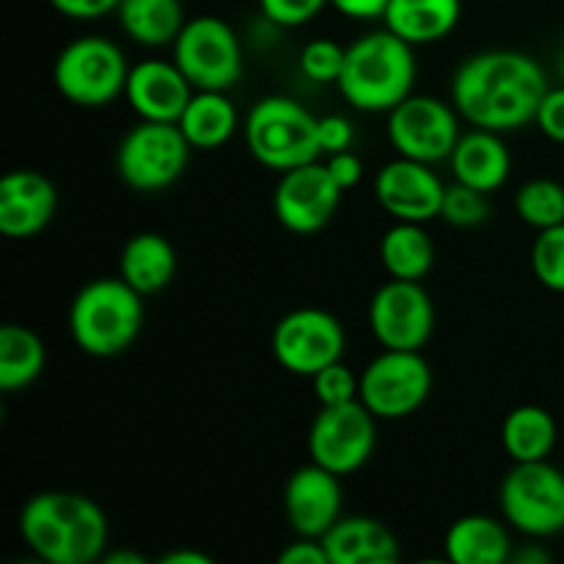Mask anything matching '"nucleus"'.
Wrapping results in <instances>:
<instances>
[{
	"label": "nucleus",
	"instance_id": "nucleus-1",
	"mask_svg": "<svg viewBox=\"0 0 564 564\" xmlns=\"http://www.w3.org/2000/svg\"><path fill=\"white\" fill-rule=\"evenodd\" d=\"M549 88L538 58L518 50H485L457 66L452 105L471 127L512 132L534 121Z\"/></svg>",
	"mask_w": 564,
	"mask_h": 564
},
{
	"label": "nucleus",
	"instance_id": "nucleus-2",
	"mask_svg": "<svg viewBox=\"0 0 564 564\" xmlns=\"http://www.w3.org/2000/svg\"><path fill=\"white\" fill-rule=\"evenodd\" d=\"M20 534L47 564H91L108 554L110 527L102 507L69 490H44L20 510Z\"/></svg>",
	"mask_w": 564,
	"mask_h": 564
},
{
	"label": "nucleus",
	"instance_id": "nucleus-3",
	"mask_svg": "<svg viewBox=\"0 0 564 564\" xmlns=\"http://www.w3.org/2000/svg\"><path fill=\"white\" fill-rule=\"evenodd\" d=\"M416 58L413 44L389 28L369 31L347 47L339 75V91L364 113H389L413 94Z\"/></svg>",
	"mask_w": 564,
	"mask_h": 564
},
{
	"label": "nucleus",
	"instance_id": "nucleus-4",
	"mask_svg": "<svg viewBox=\"0 0 564 564\" xmlns=\"http://www.w3.org/2000/svg\"><path fill=\"white\" fill-rule=\"evenodd\" d=\"M143 325V295L121 275L94 279L69 306L72 341L86 356L110 358L135 345Z\"/></svg>",
	"mask_w": 564,
	"mask_h": 564
},
{
	"label": "nucleus",
	"instance_id": "nucleus-5",
	"mask_svg": "<svg viewBox=\"0 0 564 564\" xmlns=\"http://www.w3.org/2000/svg\"><path fill=\"white\" fill-rule=\"evenodd\" d=\"M246 143L253 158L279 174L314 163L323 154L319 119L292 97H262L246 119Z\"/></svg>",
	"mask_w": 564,
	"mask_h": 564
},
{
	"label": "nucleus",
	"instance_id": "nucleus-6",
	"mask_svg": "<svg viewBox=\"0 0 564 564\" xmlns=\"http://www.w3.org/2000/svg\"><path fill=\"white\" fill-rule=\"evenodd\" d=\"M127 66L119 44L105 36H80L66 44L53 66V83L64 99L80 108H105L124 94Z\"/></svg>",
	"mask_w": 564,
	"mask_h": 564
},
{
	"label": "nucleus",
	"instance_id": "nucleus-7",
	"mask_svg": "<svg viewBox=\"0 0 564 564\" xmlns=\"http://www.w3.org/2000/svg\"><path fill=\"white\" fill-rule=\"evenodd\" d=\"M501 516L534 540L564 532V474L549 460L516 463L499 488Z\"/></svg>",
	"mask_w": 564,
	"mask_h": 564
},
{
	"label": "nucleus",
	"instance_id": "nucleus-8",
	"mask_svg": "<svg viewBox=\"0 0 564 564\" xmlns=\"http://www.w3.org/2000/svg\"><path fill=\"white\" fill-rule=\"evenodd\" d=\"M191 143L176 121H147L132 127L116 149L121 182L138 193H158L174 185L191 158Z\"/></svg>",
	"mask_w": 564,
	"mask_h": 564
},
{
	"label": "nucleus",
	"instance_id": "nucleus-9",
	"mask_svg": "<svg viewBox=\"0 0 564 564\" xmlns=\"http://www.w3.org/2000/svg\"><path fill=\"white\" fill-rule=\"evenodd\" d=\"M433 372L422 350H383L358 375V400L378 419H408L427 402Z\"/></svg>",
	"mask_w": 564,
	"mask_h": 564
},
{
	"label": "nucleus",
	"instance_id": "nucleus-10",
	"mask_svg": "<svg viewBox=\"0 0 564 564\" xmlns=\"http://www.w3.org/2000/svg\"><path fill=\"white\" fill-rule=\"evenodd\" d=\"M174 64L196 91H229L242 77V47L229 22L220 17L187 20L176 36Z\"/></svg>",
	"mask_w": 564,
	"mask_h": 564
},
{
	"label": "nucleus",
	"instance_id": "nucleus-11",
	"mask_svg": "<svg viewBox=\"0 0 564 564\" xmlns=\"http://www.w3.org/2000/svg\"><path fill=\"white\" fill-rule=\"evenodd\" d=\"M378 446V416L361 400L319 408L308 427V455L328 471L345 474L367 466Z\"/></svg>",
	"mask_w": 564,
	"mask_h": 564
},
{
	"label": "nucleus",
	"instance_id": "nucleus-12",
	"mask_svg": "<svg viewBox=\"0 0 564 564\" xmlns=\"http://www.w3.org/2000/svg\"><path fill=\"white\" fill-rule=\"evenodd\" d=\"M389 143L397 154L422 163L449 160L460 141V113L455 105L430 94H411L394 110H389Z\"/></svg>",
	"mask_w": 564,
	"mask_h": 564
},
{
	"label": "nucleus",
	"instance_id": "nucleus-13",
	"mask_svg": "<svg viewBox=\"0 0 564 564\" xmlns=\"http://www.w3.org/2000/svg\"><path fill=\"white\" fill-rule=\"evenodd\" d=\"M345 328L325 308H295L273 328V356L281 369L314 378L319 369L341 361Z\"/></svg>",
	"mask_w": 564,
	"mask_h": 564
},
{
	"label": "nucleus",
	"instance_id": "nucleus-14",
	"mask_svg": "<svg viewBox=\"0 0 564 564\" xmlns=\"http://www.w3.org/2000/svg\"><path fill=\"white\" fill-rule=\"evenodd\" d=\"M369 328L383 350H422L435 330V306L422 281H386L369 301Z\"/></svg>",
	"mask_w": 564,
	"mask_h": 564
},
{
	"label": "nucleus",
	"instance_id": "nucleus-15",
	"mask_svg": "<svg viewBox=\"0 0 564 564\" xmlns=\"http://www.w3.org/2000/svg\"><path fill=\"white\" fill-rule=\"evenodd\" d=\"M339 182L325 163H306L281 174L273 193V213L292 235H317L330 224L341 202Z\"/></svg>",
	"mask_w": 564,
	"mask_h": 564
},
{
	"label": "nucleus",
	"instance_id": "nucleus-16",
	"mask_svg": "<svg viewBox=\"0 0 564 564\" xmlns=\"http://www.w3.org/2000/svg\"><path fill=\"white\" fill-rule=\"evenodd\" d=\"M446 185L430 169V163L411 158H397L378 171L375 198L394 220L408 224H427L441 218Z\"/></svg>",
	"mask_w": 564,
	"mask_h": 564
},
{
	"label": "nucleus",
	"instance_id": "nucleus-17",
	"mask_svg": "<svg viewBox=\"0 0 564 564\" xmlns=\"http://www.w3.org/2000/svg\"><path fill=\"white\" fill-rule=\"evenodd\" d=\"M284 512L297 538H317L341 518L339 474L319 463H306L284 485Z\"/></svg>",
	"mask_w": 564,
	"mask_h": 564
},
{
	"label": "nucleus",
	"instance_id": "nucleus-18",
	"mask_svg": "<svg viewBox=\"0 0 564 564\" xmlns=\"http://www.w3.org/2000/svg\"><path fill=\"white\" fill-rule=\"evenodd\" d=\"M58 207L53 182L31 169H17L0 180V231L9 240H28L47 229Z\"/></svg>",
	"mask_w": 564,
	"mask_h": 564
},
{
	"label": "nucleus",
	"instance_id": "nucleus-19",
	"mask_svg": "<svg viewBox=\"0 0 564 564\" xmlns=\"http://www.w3.org/2000/svg\"><path fill=\"white\" fill-rule=\"evenodd\" d=\"M196 94L193 83L174 61H141L130 69L124 97L130 108L147 121H180Z\"/></svg>",
	"mask_w": 564,
	"mask_h": 564
},
{
	"label": "nucleus",
	"instance_id": "nucleus-20",
	"mask_svg": "<svg viewBox=\"0 0 564 564\" xmlns=\"http://www.w3.org/2000/svg\"><path fill=\"white\" fill-rule=\"evenodd\" d=\"M330 564H394L400 560V540L386 523L367 516H341L323 534Z\"/></svg>",
	"mask_w": 564,
	"mask_h": 564
},
{
	"label": "nucleus",
	"instance_id": "nucleus-21",
	"mask_svg": "<svg viewBox=\"0 0 564 564\" xmlns=\"http://www.w3.org/2000/svg\"><path fill=\"white\" fill-rule=\"evenodd\" d=\"M449 163L457 182L477 187L488 196L510 180L512 171L510 149L501 141V132L479 130V127H474L471 132H463Z\"/></svg>",
	"mask_w": 564,
	"mask_h": 564
},
{
	"label": "nucleus",
	"instance_id": "nucleus-22",
	"mask_svg": "<svg viewBox=\"0 0 564 564\" xmlns=\"http://www.w3.org/2000/svg\"><path fill=\"white\" fill-rule=\"evenodd\" d=\"M463 17V0H389L383 22L413 47L449 36Z\"/></svg>",
	"mask_w": 564,
	"mask_h": 564
},
{
	"label": "nucleus",
	"instance_id": "nucleus-23",
	"mask_svg": "<svg viewBox=\"0 0 564 564\" xmlns=\"http://www.w3.org/2000/svg\"><path fill=\"white\" fill-rule=\"evenodd\" d=\"M119 275L143 297L158 295L176 275L174 246L158 231H141L130 237L121 248Z\"/></svg>",
	"mask_w": 564,
	"mask_h": 564
},
{
	"label": "nucleus",
	"instance_id": "nucleus-24",
	"mask_svg": "<svg viewBox=\"0 0 564 564\" xmlns=\"http://www.w3.org/2000/svg\"><path fill=\"white\" fill-rule=\"evenodd\" d=\"M446 560L455 564H505L512 560L510 529L490 516H463L446 532Z\"/></svg>",
	"mask_w": 564,
	"mask_h": 564
},
{
	"label": "nucleus",
	"instance_id": "nucleus-25",
	"mask_svg": "<svg viewBox=\"0 0 564 564\" xmlns=\"http://www.w3.org/2000/svg\"><path fill=\"white\" fill-rule=\"evenodd\" d=\"M116 17L121 31L143 47L174 44L187 22L182 0H119Z\"/></svg>",
	"mask_w": 564,
	"mask_h": 564
},
{
	"label": "nucleus",
	"instance_id": "nucleus-26",
	"mask_svg": "<svg viewBox=\"0 0 564 564\" xmlns=\"http://www.w3.org/2000/svg\"><path fill=\"white\" fill-rule=\"evenodd\" d=\"M176 124L193 149L213 152V149L226 147L235 135L237 108L226 97V91H196Z\"/></svg>",
	"mask_w": 564,
	"mask_h": 564
},
{
	"label": "nucleus",
	"instance_id": "nucleus-27",
	"mask_svg": "<svg viewBox=\"0 0 564 564\" xmlns=\"http://www.w3.org/2000/svg\"><path fill=\"white\" fill-rule=\"evenodd\" d=\"M556 435V419L540 405L516 408L501 424V446L512 463L549 460Z\"/></svg>",
	"mask_w": 564,
	"mask_h": 564
},
{
	"label": "nucleus",
	"instance_id": "nucleus-28",
	"mask_svg": "<svg viewBox=\"0 0 564 564\" xmlns=\"http://www.w3.org/2000/svg\"><path fill=\"white\" fill-rule=\"evenodd\" d=\"M380 262L391 279L422 281L435 264V246L422 224L397 220L380 240Z\"/></svg>",
	"mask_w": 564,
	"mask_h": 564
},
{
	"label": "nucleus",
	"instance_id": "nucleus-29",
	"mask_svg": "<svg viewBox=\"0 0 564 564\" xmlns=\"http://www.w3.org/2000/svg\"><path fill=\"white\" fill-rule=\"evenodd\" d=\"M47 364L44 341L22 325H3L0 328V391L14 394L28 389Z\"/></svg>",
	"mask_w": 564,
	"mask_h": 564
},
{
	"label": "nucleus",
	"instance_id": "nucleus-30",
	"mask_svg": "<svg viewBox=\"0 0 564 564\" xmlns=\"http://www.w3.org/2000/svg\"><path fill=\"white\" fill-rule=\"evenodd\" d=\"M516 213L532 229L564 224V185L556 180H529L516 193Z\"/></svg>",
	"mask_w": 564,
	"mask_h": 564
},
{
	"label": "nucleus",
	"instance_id": "nucleus-31",
	"mask_svg": "<svg viewBox=\"0 0 564 564\" xmlns=\"http://www.w3.org/2000/svg\"><path fill=\"white\" fill-rule=\"evenodd\" d=\"M534 279L551 292H564V224L540 229L532 242Z\"/></svg>",
	"mask_w": 564,
	"mask_h": 564
},
{
	"label": "nucleus",
	"instance_id": "nucleus-32",
	"mask_svg": "<svg viewBox=\"0 0 564 564\" xmlns=\"http://www.w3.org/2000/svg\"><path fill=\"white\" fill-rule=\"evenodd\" d=\"M490 215L488 193L477 191L471 185H463L455 180V185H446L444 207H441V218L457 229H474V226L485 224Z\"/></svg>",
	"mask_w": 564,
	"mask_h": 564
},
{
	"label": "nucleus",
	"instance_id": "nucleus-33",
	"mask_svg": "<svg viewBox=\"0 0 564 564\" xmlns=\"http://www.w3.org/2000/svg\"><path fill=\"white\" fill-rule=\"evenodd\" d=\"M345 53L347 47L330 42V39H314L301 53L303 75L314 83H339Z\"/></svg>",
	"mask_w": 564,
	"mask_h": 564
},
{
	"label": "nucleus",
	"instance_id": "nucleus-34",
	"mask_svg": "<svg viewBox=\"0 0 564 564\" xmlns=\"http://www.w3.org/2000/svg\"><path fill=\"white\" fill-rule=\"evenodd\" d=\"M314 397H317L319 408L328 405H345V402L358 400V375L341 361L330 364V367L319 369L312 378Z\"/></svg>",
	"mask_w": 564,
	"mask_h": 564
},
{
	"label": "nucleus",
	"instance_id": "nucleus-35",
	"mask_svg": "<svg viewBox=\"0 0 564 564\" xmlns=\"http://www.w3.org/2000/svg\"><path fill=\"white\" fill-rule=\"evenodd\" d=\"M330 0H259V9L281 28H301L312 22Z\"/></svg>",
	"mask_w": 564,
	"mask_h": 564
},
{
	"label": "nucleus",
	"instance_id": "nucleus-36",
	"mask_svg": "<svg viewBox=\"0 0 564 564\" xmlns=\"http://www.w3.org/2000/svg\"><path fill=\"white\" fill-rule=\"evenodd\" d=\"M534 124L540 127L549 141L564 143V83L556 88H549L540 102L538 116H534Z\"/></svg>",
	"mask_w": 564,
	"mask_h": 564
},
{
	"label": "nucleus",
	"instance_id": "nucleus-37",
	"mask_svg": "<svg viewBox=\"0 0 564 564\" xmlns=\"http://www.w3.org/2000/svg\"><path fill=\"white\" fill-rule=\"evenodd\" d=\"M352 138H356V130H352L350 119H345V116L334 113L319 119V147H323V154L352 149Z\"/></svg>",
	"mask_w": 564,
	"mask_h": 564
},
{
	"label": "nucleus",
	"instance_id": "nucleus-38",
	"mask_svg": "<svg viewBox=\"0 0 564 564\" xmlns=\"http://www.w3.org/2000/svg\"><path fill=\"white\" fill-rule=\"evenodd\" d=\"M325 165H328L330 176L339 182L341 191H350V187H356L358 182H361V176H364V163H361V158L352 152V149L328 154Z\"/></svg>",
	"mask_w": 564,
	"mask_h": 564
},
{
	"label": "nucleus",
	"instance_id": "nucleus-39",
	"mask_svg": "<svg viewBox=\"0 0 564 564\" xmlns=\"http://www.w3.org/2000/svg\"><path fill=\"white\" fill-rule=\"evenodd\" d=\"M58 14L69 17V20H99V17L110 14L119 9V0H50Z\"/></svg>",
	"mask_w": 564,
	"mask_h": 564
},
{
	"label": "nucleus",
	"instance_id": "nucleus-40",
	"mask_svg": "<svg viewBox=\"0 0 564 564\" xmlns=\"http://www.w3.org/2000/svg\"><path fill=\"white\" fill-rule=\"evenodd\" d=\"M281 564H330L325 554L323 540L317 538H297L295 543L286 545L279 554Z\"/></svg>",
	"mask_w": 564,
	"mask_h": 564
},
{
	"label": "nucleus",
	"instance_id": "nucleus-41",
	"mask_svg": "<svg viewBox=\"0 0 564 564\" xmlns=\"http://www.w3.org/2000/svg\"><path fill=\"white\" fill-rule=\"evenodd\" d=\"M330 6L350 20H383L389 0H330Z\"/></svg>",
	"mask_w": 564,
	"mask_h": 564
},
{
	"label": "nucleus",
	"instance_id": "nucleus-42",
	"mask_svg": "<svg viewBox=\"0 0 564 564\" xmlns=\"http://www.w3.org/2000/svg\"><path fill=\"white\" fill-rule=\"evenodd\" d=\"M207 554H202V551H171V554H165L160 564H209Z\"/></svg>",
	"mask_w": 564,
	"mask_h": 564
},
{
	"label": "nucleus",
	"instance_id": "nucleus-43",
	"mask_svg": "<svg viewBox=\"0 0 564 564\" xmlns=\"http://www.w3.org/2000/svg\"><path fill=\"white\" fill-rule=\"evenodd\" d=\"M549 560H551L549 551H540V549L512 551V562H518V564H545Z\"/></svg>",
	"mask_w": 564,
	"mask_h": 564
},
{
	"label": "nucleus",
	"instance_id": "nucleus-44",
	"mask_svg": "<svg viewBox=\"0 0 564 564\" xmlns=\"http://www.w3.org/2000/svg\"><path fill=\"white\" fill-rule=\"evenodd\" d=\"M105 564H147V556L135 554V551H108L102 556Z\"/></svg>",
	"mask_w": 564,
	"mask_h": 564
},
{
	"label": "nucleus",
	"instance_id": "nucleus-45",
	"mask_svg": "<svg viewBox=\"0 0 564 564\" xmlns=\"http://www.w3.org/2000/svg\"><path fill=\"white\" fill-rule=\"evenodd\" d=\"M560 77H562V83H564V50H562V55H560Z\"/></svg>",
	"mask_w": 564,
	"mask_h": 564
}]
</instances>
